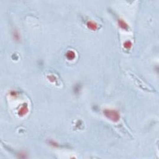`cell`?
I'll use <instances>...</instances> for the list:
<instances>
[{
  "mask_svg": "<svg viewBox=\"0 0 159 159\" xmlns=\"http://www.w3.org/2000/svg\"><path fill=\"white\" fill-rule=\"evenodd\" d=\"M105 114L108 118L111 119L114 121H116L119 119V116L116 111H111V110H106L105 111Z\"/></svg>",
  "mask_w": 159,
  "mask_h": 159,
  "instance_id": "cell-1",
  "label": "cell"
}]
</instances>
